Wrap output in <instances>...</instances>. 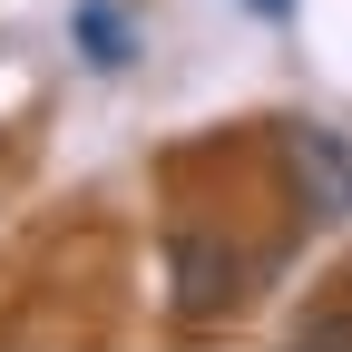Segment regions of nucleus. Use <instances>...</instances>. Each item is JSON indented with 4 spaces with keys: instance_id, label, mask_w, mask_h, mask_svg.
<instances>
[{
    "instance_id": "1",
    "label": "nucleus",
    "mask_w": 352,
    "mask_h": 352,
    "mask_svg": "<svg viewBox=\"0 0 352 352\" xmlns=\"http://www.w3.org/2000/svg\"><path fill=\"white\" fill-rule=\"evenodd\" d=\"M284 157H294V186H303V206H314L323 226H342V215H352V147H342V127H323V118H294V127H284Z\"/></svg>"
},
{
    "instance_id": "5",
    "label": "nucleus",
    "mask_w": 352,
    "mask_h": 352,
    "mask_svg": "<svg viewBox=\"0 0 352 352\" xmlns=\"http://www.w3.org/2000/svg\"><path fill=\"white\" fill-rule=\"evenodd\" d=\"M245 10H264V20H284V10H294V0H245Z\"/></svg>"
},
{
    "instance_id": "2",
    "label": "nucleus",
    "mask_w": 352,
    "mask_h": 352,
    "mask_svg": "<svg viewBox=\"0 0 352 352\" xmlns=\"http://www.w3.org/2000/svg\"><path fill=\"white\" fill-rule=\"evenodd\" d=\"M166 274H176V314L206 323V314H226V303L245 294V254L226 235H176L166 245Z\"/></svg>"
},
{
    "instance_id": "4",
    "label": "nucleus",
    "mask_w": 352,
    "mask_h": 352,
    "mask_svg": "<svg viewBox=\"0 0 352 352\" xmlns=\"http://www.w3.org/2000/svg\"><path fill=\"white\" fill-rule=\"evenodd\" d=\"M294 352H352V323H303Z\"/></svg>"
},
{
    "instance_id": "3",
    "label": "nucleus",
    "mask_w": 352,
    "mask_h": 352,
    "mask_svg": "<svg viewBox=\"0 0 352 352\" xmlns=\"http://www.w3.org/2000/svg\"><path fill=\"white\" fill-rule=\"evenodd\" d=\"M78 50H88V69H127V50H138V30H127V10H108V0H88V10H78Z\"/></svg>"
}]
</instances>
